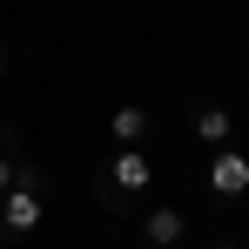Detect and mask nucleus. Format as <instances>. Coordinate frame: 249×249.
Returning <instances> with one entry per match:
<instances>
[{"mask_svg": "<svg viewBox=\"0 0 249 249\" xmlns=\"http://www.w3.org/2000/svg\"><path fill=\"white\" fill-rule=\"evenodd\" d=\"M0 222H7V236H34V229L47 222V175L34 162L14 168V189L0 196Z\"/></svg>", "mask_w": 249, "mask_h": 249, "instance_id": "obj_1", "label": "nucleus"}, {"mask_svg": "<svg viewBox=\"0 0 249 249\" xmlns=\"http://www.w3.org/2000/svg\"><path fill=\"white\" fill-rule=\"evenodd\" d=\"M101 175H108V189H122L128 202H135V196H142V189H148V175H155V168H148V155H142V148H122V155H115V162L101 168Z\"/></svg>", "mask_w": 249, "mask_h": 249, "instance_id": "obj_2", "label": "nucleus"}, {"mask_svg": "<svg viewBox=\"0 0 249 249\" xmlns=\"http://www.w3.org/2000/svg\"><path fill=\"white\" fill-rule=\"evenodd\" d=\"M182 236H189V215H182V209H148V215H142V243L148 249H175Z\"/></svg>", "mask_w": 249, "mask_h": 249, "instance_id": "obj_3", "label": "nucleus"}, {"mask_svg": "<svg viewBox=\"0 0 249 249\" xmlns=\"http://www.w3.org/2000/svg\"><path fill=\"white\" fill-rule=\"evenodd\" d=\"M209 189H215V196H243V189H249V155L215 148V162H209Z\"/></svg>", "mask_w": 249, "mask_h": 249, "instance_id": "obj_4", "label": "nucleus"}, {"mask_svg": "<svg viewBox=\"0 0 249 249\" xmlns=\"http://www.w3.org/2000/svg\"><path fill=\"white\" fill-rule=\"evenodd\" d=\"M196 135H202L209 148H229V135H236V122H229V108H196Z\"/></svg>", "mask_w": 249, "mask_h": 249, "instance_id": "obj_5", "label": "nucleus"}, {"mask_svg": "<svg viewBox=\"0 0 249 249\" xmlns=\"http://www.w3.org/2000/svg\"><path fill=\"white\" fill-rule=\"evenodd\" d=\"M108 128H115V142H122V148H135L155 122H148V108H135V101H128V108H115V122H108Z\"/></svg>", "mask_w": 249, "mask_h": 249, "instance_id": "obj_6", "label": "nucleus"}, {"mask_svg": "<svg viewBox=\"0 0 249 249\" xmlns=\"http://www.w3.org/2000/svg\"><path fill=\"white\" fill-rule=\"evenodd\" d=\"M14 155H20V135H14V128L0 122V196L14 189V168H20V162H14Z\"/></svg>", "mask_w": 249, "mask_h": 249, "instance_id": "obj_7", "label": "nucleus"}, {"mask_svg": "<svg viewBox=\"0 0 249 249\" xmlns=\"http://www.w3.org/2000/svg\"><path fill=\"white\" fill-rule=\"evenodd\" d=\"M0 243H7V222H0Z\"/></svg>", "mask_w": 249, "mask_h": 249, "instance_id": "obj_8", "label": "nucleus"}, {"mask_svg": "<svg viewBox=\"0 0 249 249\" xmlns=\"http://www.w3.org/2000/svg\"><path fill=\"white\" fill-rule=\"evenodd\" d=\"M215 249H236V243H215Z\"/></svg>", "mask_w": 249, "mask_h": 249, "instance_id": "obj_9", "label": "nucleus"}, {"mask_svg": "<svg viewBox=\"0 0 249 249\" xmlns=\"http://www.w3.org/2000/svg\"><path fill=\"white\" fill-rule=\"evenodd\" d=\"M0 54H7V47H0Z\"/></svg>", "mask_w": 249, "mask_h": 249, "instance_id": "obj_10", "label": "nucleus"}]
</instances>
